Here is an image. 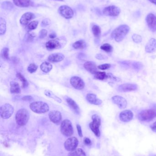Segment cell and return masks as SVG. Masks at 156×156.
Returning a JSON list of instances; mask_svg holds the SVG:
<instances>
[{"instance_id":"obj_31","label":"cell","mask_w":156,"mask_h":156,"mask_svg":"<svg viewBox=\"0 0 156 156\" xmlns=\"http://www.w3.org/2000/svg\"><path fill=\"white\" fill-rule=\"evenodd\" d=\"M92 30L94 36L96 38H99L100 36L101 33L100 27L97 25H94L92 27Z\"/></svg>"},{"instance_id":"obj_11","label":"cell","mask_w":156,"mask_h":156,"mask_svg":"<svg viewBox=\"0 0 156 156\" xmlns=\"http://www.w3.org/2000/svg\"><path fill=\"white\" fill-rule=\"evenodd\" d=\"M146 22L149 29L152 32L156 31V16L153 13L147 15L146 17Z\"/></svg>"},{"instance_id":"obj_35","label":"cell","mask_w":156,"mask_h":156,"mask_svg":"<svg viewBox=\"0 0 156 156\" xmlns=\"http://www.w3.org/2000/svg\"><path fill=\"white\" fill-rule=\"evenodd\" d=\"M101 49L107 53H111L113 51V47L109 44H103L101 46Z\"/></svg>"},{"instance_id":"obj_19","label":"cell","mask_w":156,"mask_h":156,"mask_svg":"<svg viewBox=\"0 0 156 156\" xmlns=\"http://www.w3.org/2000/svg\"><path fill=\"white\" fill-rule=\"evenodd\" d=\"M87 101L91 104L100 105L102 103V101L97 98V96L93 94H88L86 96Z\"/></svg>"},{"instance_id":"obj_38","label":"cell","mask_w":156,"mask_h":156,"mask_svg":"<svg viewBox=\"0 0 156 156\" xmlns=\"http://www.w3.org/2000/svg\"><path fill=\"white\" fill-rule=\"evenodd\" d=\"M38 69V66L35 64H31L28 66L27 70L29 73H33L35 72Z\"/></svg>"},{"instance_id":"obj_50","label":"cell","mask_w":156,"mask_h":156,"mask_svg":"<svg viewBox=\"0 0 156 156\" xmlns=\"http://www.w3.org/2000/svg\"><path fill=\"white\" fill-rule=\"evenodd\" d=\"M150 2L156 5V0H148Z\"/></svg>"},{"instance_id":"obj_49","label":"cell","mask_w":156,"mask_h":156,"mask_svg":"<svg viewBox=\"0 0 156 156\" xmlns=\"http://www.w3.org/2000/svg\"><path fill=\"white\" fill-rule=\"evenodd\" d=\"M56 34L55 33H52V34H50L49 35V37L52 39H54V38H56Z\"/></svg>"},{"instance_id":"obj_23","label":"cell","mask_w":156,"mask_h":156,"mask_svg":"<svg viewBox=\"0 0 156 156\" xmlns=\"http://www.w3.org/2000/svg\"><path fill=\"white\" fill-rule=\"evenodd\" d=\"M67 102L70 107L72 109L74 112L77 114L80 113V108L78 105L76 103V102L70 98H67Z\"/></svg>"},{"instance_id":"obj_9","label":"cell","mask_w":156,"mask_h":156,"mask_svg":"<svg viewBox=\"0 0 156 156\" xmlns=\"http://www.w3.org/2000/svg\"><path fill=\"white\" fill-rule=\"evenodd\" d=\"M60 14L66 19H71L74 16L73 10L68 5H61L58 9Z\"/></svg>"},{"instance_id":"obj_46","label":"cell","mask_w":156,"mask_h":156,"mask_svg":"<svg viewBox=\"0 0 156 156\" xmlns=\"http://www.w3.org/2000/svg\"><path fill=\"white\" fill-rule=\"evenodd\" d=\"M150 127L153 132L156 133V122H154L152 125H151Z\"/></svg>"},{"instance_id":"obj_3","label":"cell","mask_w":156,"mask_h":156,"mask_svg":"<svg viewBox=\"0 0 156 156\" xmlns=\"http://www.w3.org/2000/svg\"><path fill=\"white\" fill-rule=\"evenodd\" d=\"M30 108L33 112L38 114H43L49 111L47 104L42 101H35L30 105Z\"/></svg>"},{"instance_id":"obj_4","label":"cell","mask_w":156,"mask_h":156,"mask_svg":"<svg viewBox=\"0 0 156 156\" xmlns=\"http://www.w3.org/2000/svg\"><path fill=\"white\" fill-rule=\"evenodd\" d=\"M156 117V109L143 110L138 115V119L142 122H150Z\"/></svg>"},{"instance_id":"obj_41","label":"cell","mask_w":156,"mask_h":156,"mask_svg":"<svg viewBox=\"0 0 156 156\" xmlns=\"http://www.w3.org/2000/svg\"><path fill=\"white\" fill-rule=\"evenodd\" d=\"M47 35V31L45 29H42L39 32V37L40 38H45Z\"/></svg>"},{"instance_id":"obj_52","label":"cell","mask_w":156,"mask_h":156,"mask_svg":"<svg viewBox=\"0 0 156 156\" xmlns=\"http://www.w3.org/2000/svg\"><path fill=\"white\" fill-rule=\"evenodd\" d=\"M154 156H156V155H154Z\"/></svg>"},{"instance_id":"obj_20","label":"cell","mask_w":156,"mask_h":156,"mask_svg":"<svg viewBox=\"0 0 156 156\" xmlns=\"http://www.w3.org/2000/svg\"><path fill=\"white\" fill-rule=\"evenodd\" d=\"M65 58V56L61 53H56V54H51L49 56V61L52 63L59 62L64 60Z\"/></svg>"},{"instance_id":"obj_7","label":"cell","mask_w":156,"mask_h":156,"mask_svg":"<svg viewBox=\"0 0 156 156\" xmlns=\"http://www.w3.org/2000/svg\"><path fill=\"white\" fill-rule=\"evenodd\" d=\"M13 112V107L9 104H5L1 107L0 109L1 117L4 119H7L10 118Z\"/></svg>"},{"instance_id":"obj_24","label":"cell","mask_w":156,"mask_h":156,"mask_svg":"<svg viewBox=\"0 0 156 156\" xmlns=\"http://www.w3.org/2000/svg\"><path fill=\"white\" fill-rule=\"evenodd\" d=\"M14 4L20 7H27L31 5V0H13Z\"/></svg>"},{"instance_id":"obj_18","label":"cell","mask_w":156,"mask_h":156,"mask_svg":"<svg viewBox=\"0 0 156 156\" xmlns=\"http://www.w3.org/2000/svg\"><path fill=\"white\" fill-rule=\"evenodd\" d=\"M83 66L88 72L91 74L95 75L98 72L96 64L93 61L86 62L83 65Z\"/></svg>"},{"instance_id":"obj_45","label":"cell","mask_w":156,"mask_h":156,"mask_svg":"<svg viewBox=\"0 0 156 156\" xmlns=\"http://www.w3.org/2000/svg\"><path fill=\"white\" fill-rule=\"evenodd\" d=\"M77 128L79 136H80V137H82L83 135H82V128L79 125H77Z\"/></svg>"},{"instance_id":"obj_17","label":"cell","mask_w":156,"mask_h":156,"mask_svg":"<svg viewBox=\"0 0 156 156\" xmlns=\"http://www.w3.org/2000/svg\"><path fill=\"white\" fill-rule=\"evenodd\" d=\"M34 18V14L33 13L30 12L25 13L20 18V23L22 25L26 26L29 24V22Z\"/></svg>"},{"instance_id":"obj_40","label":"cell","mask_w":156,"mask_h":156,"mask_svg":"<svg viewBox=\"0 0 156 156\" xmlns=\"http://www.w3.org/2000/svg\"><path fill=\"white\" fill-rule=\"evenodd\" d=\"M111 67V65L110 64H105L103 65H100L98 67V69L101 70H104L108 69Z\"/></svg>"},{"instance_id":"obj_22","label":"cell","mask_w":156,"mask_h":156,"mask_svg":"<svg viewBox=\"0 0 156 156\" xmlns=\"http://www.w3.org/2000/svg\"><path fill=\"white\" fill-rule=\"evenodd\" d=\"M156 49V40L152 38L149 40L145 47V51L147 53H152L155 52Z\"/></svg>"},{"instance_id":"obj_2","label":"cell","mask_w":156,"mask_h":156,"mask_svg":"<svg viewBox=\"0 0 156 156\" xmlns=\"http://www.w3.org/2000/svg\"><path fill=\"white\" fill-rule=\"evenodd\" d=\"M29 118V113L25 109H20L17 111L16 115V123L20 126L25 125Z\"/></svg>"},{"instance_id":"obj_39","label":"cell","mask_w":156,"mask_h":156,"mask_svg":"<svg viewBox=\"0 0 156 156\" xmlns=\"http://www.w3.org/2000/svg\"><path fill=\"white\" fill-rule=\"evenodd\" d=\"M132 38L133 41L136 43H140L142 41V37L139 35L136 34L133 35Z\"/></svg>"},{"instance_id":"obj_10","label":"cell","mask_w":156,"mask_h":156,"mask_svg":"<svg viewBox=\"0 0 156 156\" xmlns=\"http://www.w3.org/2000/svg\"><path fill=\"white\" fill-rule=\"evenodd\" d=\"M78 144V141L75 137H70L66 140L64 144L65 149L68 151H73L76 149Z\"/></svg>"},{"instance_id":"obj_8","label":"cell","mask_w":156,"mask_h":156,"mask_svg":"<svg viewBox=\"0 0 156 156\" xmlns=\"http://www.w3.org/2000/svg\"><path fill=\"white\" fill-rule=\"evenodd\" d=\"M121 12V9L118 6L114 5L107 6L103 11V13L104 15L114 17L119 16Z\"/></svg>"},{"instance_id":"obj_33","label":"cell","mask_w":156,"mask_h":156,"mask_svg":"<svg viewBox=\"0 0 156 156\" xmlns=\"http://www.w3.org/2000/svg\"><path fill=\"white\" fill-rule=\"evenodd\" d=\"M16 77L18 78L20 81L22 82L23 83V88H26L28 86V83L27 81V80L25 79V78L21 74V73H17L16 75Z\"/></svg>"},{"instance_id":"obj_34","label":"cell","mask_w":156,"mask_h":156,"mask_svg":"<svg viewBox=\"0 0 156 156\" xmlns=\"http://www.w3.org/2000/svg\"><path fill=\"white\" fill-rule=\"evenodd\" d=\"M94 78L97 80H104L108 78V75L104 72H97L95 74Z\"/></svg>"},{"instance_id":"obj_1","label":"cell","mask_w":156,"mask_h":156,"mask_svg":"<svg viewBox=\"0 0 156 156\" xmlns=\"http://www.w3.org/2000/svg\"><path fill=\"white\" fill-rule=\"evenodd\" d=\"M130 29V27L127 25H121L114 30L111 36L116 42H121L129 33Z\"/></svg>"},{"instance_id":"obj_5","label":"cell","mask_w":156,"mask_h":156,"mask_svg":"<svg viewBox=\"0 0 156 156\" xmlns=\"http://www.w3.org/2000/svg\"><path fill=\"white\" fill-rule=\"evenodd\" d=\"M92 118L93 121L89 124L90 128L97 137H100V127L101 123L100 118L97 115H93Z\"/></svg>"},{"instance_id":"obj_48","label":"cell","mask_w":156,"mask_h":156,"mask_svg":"<svg viewBox=\"0 0 156 156\" xmlns=\"http://www.w3.org/2000/svg\"><path fill=\"white\" fill-rule=\"evenodd\" d=\"M96 58L97 59H100V60L104 59V56L101 54H98V55H96Z\"/></svg>"},{"instance_id":"obj_25","label":"cell","mask_w":156,"mask_h":156,"mask_svg":"<svg viewBox=\"0 0 156 156\" xmlns=\"http://www.w3.org/2000/svg\"><path fill=\"white\" fill-rule=\"evenodd\" d=\"M10 92L12 94H19L21 93V89L18 83L13 81L10 82Z\"/></svg>"},{"instance_id":"obj_37","label":"cell","mask_w":156,"mask_h":156,"mask_svg":"<svg viewBox=\"0 0 156 156\" xmlns=\"http://www.w3.org/2000/svg\"><path fill=\"white\" fill-rule=\"evenodd\" d=\"M38 24V22L37 21H34L30 22L27 26L28 29L30 30H34L37 28Z\"/></svg>"},{"instance_id":"obj_15","label":"cell","mask_w":156,"mask_h":156,"mask_svg":"<svg viewBox=\"0 0 156 156\" xmlns=\"http://www.w3.org/2000/svg\"><path fill=\"white\" fill-rule=\"evenodd\" d=\"M49 119L52 122L55 124L60 123L62 119L61 113L58 111H52L49 114Z\"/></svg>"},{"instance_id":"obj_12","label":"cell","mask_w":156,"mask_h":156,"mask_svg":"<svg viewBox=\"0 0 156 156\" xmlns=\"http://www.w3.org/2000/svg\"><path fill=\"white\" fill-rule=\"evenodd\" d=\"M70 83L76 89L82 90L85 87V83L83 80L79 77L73 76L70 80Z\"/></svg>"},{"instance_id":"obj_21","label":"cell","mask_w":156,"mask_h":156,"mask_svg":"<svg viewBox=\"0 0 156 156\" xmlns=\"http://www.w3.org/2000/svg\"><path fill=\"white\" fill-rule=\"evenodd\" d=\"M45 46L48 50H53L60 48L61 44L58 40L53 39L47 42Z\"/></svg>"},{"instance_id":"obj_32","label":"cell","mask_w":156,"mask_h":156,"mask_svg":"<svg viewBox=\"0 0 156 156\" xmlns=\"http://www.w3.org/2000/svg\"><path fill=\"white\" fill-rule=\"evenodd\" d=\"M1 57L4 60L8 61L10 59L9 58V49L7 48H4L1 50Z\"/></svg>"},{"instance_id":"obj_14","label":"cell","mask_w":156,"mask_h":156,"mask_svg":"<svg viewBox=\"0 0 156 156\" xmlns=\"http://www.w3.org/2000/svg\"><path fill=\"white\" fill-rule=\"evenodd\" d=\"M112 100L114 103L117 105V106L120 109H125L127 106V101L122 96L115 95L112 98Z\"/></svg>"},{"instance_id":"obj_44","label":"cell","mask_w":156,"mask_h":156,"mask_svg":"<svg viewBox=\"0 0 156 156\" xmlns=\"http://www.w3.org/2000/svg\"><path fill=\"white\" fill-rule=\"evenodd\" d=\"M22 100L24 101H30L33 100V97L30 95H26L22 98Z\"/></svg>"},{"instance_id":"obj_29","label":"cell","mask_w":156,"mask_h":156,"mask_svg":"<svg viewBox=\"0 0 156 156\" xmlns=\"http://www.w3.org/2000/svg\"><path fill=\"white\" fill-rule=\"evenodd\" d=\"M6 21L4 18L1 17L0 18V34L1 35L4 34L6 32Z\"/></svg>"},{"instance_id":"obj_28","label":"cell","mask_w":156,"mask_h":156,"mask_svg":"<svg viewBox=\"0 0 156 156\" xmlns=\"http://www.w3.org/2000/svg\"><path fill=\"white\" fill-rule=\"evenodd\" d=\"M68 156H86V155L83 150L78 148L71 151L69 154Z\"/></svg>"},{"instance_id":"obj_47","label":"cell","mask_w":156,"mask_h":156,"mask_svg":"<svg viewBox=\"0 0 156 156\" xmlns=\"http://www.w3.org/2000/svg\"><path fill=\"white\" fill-rule=\"evenodd\" d=\"M84 143H85V144L89 145H90L91 144V141L89 138L85 137L84 139Z\"/></svg>"},{"instance_id":"obj_51","label":"cell","mask_w":156,"mask_h":156,"mask_svg":"<svg viewBox=\"0 0 156 156\" xmlns=\"http://www.w3.org/2000/svg\"><path fill=\"white\" fill-rule=\"evenodd\" d=\"M56 1H61V2H62V1H63L64 0H56Z\"/></svg>"},{"instance_id":"obj_43","label":"cell","mask_w":156,"mask_h":156,"mask_svg":"<svg viewBox=\"0 0 156 156\" xmlns=\"http://www.w3.org/2000/svg\"><path fill=\"white\" fill-rule=\"evenodd\" d=\"M50 24V20L49 18H45L42 21L41 23V26L46 27L48 26Z\"/></svg>"},{"instance_id":"obj_42","label":"cell","mask_w":156,"mask_h":156,"mask_svg":"<svg viewBox=\"0 0 156 156\" xmlns=\"http://www.w3.org/2000/svg\"><path fill=\"white\" fill-rule=\"evenodd\" d=\"M134 69L139 70L143 67V65L139 62H134L132 65Z\"/></svg>"},{"instance_id":"obj_36","label":"cell","mask_w":156,"mask_h":156,"mask_svg":"<svg viewBox=\"0 0 156 156\" xmlns=\"http://www.w3.org/2000/svg\"><path fill=\"white\" fill-rule=\"evenodd\" d=\"M2 6L3 8L6 10H12V8H13V5L12 3L9 2H4L2 3Z\"/></svg>"},{"instance_id":"obj_27","label":"cell","mask_w":156,"mask_h":156,"mask_svg":"<svg viewBox=\"0 0 156 156\" xmlns=\"http://www.w3.org/2000/svg\"><path fill=\"white\" fill-rule=\"evenodd\" d=\"M45 94L47 96H48V97L54 99L55 101L58 102L59 103H61L62 102V100H61L59 97L55 95L53 92L50 91L46 90L45 91Z\"/></svg>"},{"instance_id":"obj_26","label":"cell","mask_w":156,"mask_h":156,"mask_svg":"<svg viewBox=\"0 0 156 156\" xmlns=\"http://www.w3.org/2000/svg\"><path fill=\"white\" fill-rule=\"evenodd\" d=\"M52 65L50 63L47 62H43L40 65V69L41 70L45 73H48L52 69Z\"/></svg>"},{"instance_id":"obj_30","label":"cell","mask_w":156,"mask_h":156,"mask_svg":"<svg viewBox=\"0 0 156 156\" xmlns=\"http://www.w3.org/2000/svg\"><path fill=\"white\" fill-rule=\"evenodd\" d=\"M86 46V43L83 40H79L73 44V47L76 49H84Z\"/></svg>"},{"instance_id":"obj_13","label":"cell","mask_w":156,"mask_h":156,"mask_svg":"<svg viewBox=\"0 0 156 156\" xmlns=\"http://www.w3.org/2000/svg\"><path fill=\"white\" fill-rule=\"evenodd\" d=\"M137 85L136 84L133 83H124V84H121L117 87V90L120 92L133 91L137 90Z\"/></svg>"},{"instance_id":"obj_16","label":"cell","mask_w":156,"mask_h":156,"mask_svg":"<svg viewBox=\"0 0 156 156\" xmlns=\"http://www.w3.org/2000/svg\"><path fill=\"white\" fill-rule=\"evenodd\" d=\"M120 120L124 122H128L132 120L133 117V114L132 111L130 110H125L123 111L120 113Z\"/></svg>"},{"instance_id":"obj_6","label":"cell","mask_w":156,"mask_h":156,"mask_svg":"<svg viewBox=\"0 0 156 156\" xmlns=\"http://www.w3.org/2000/svg\"><path fill=\"white\" fill-rule=\"evenodd\" d=\"M60 131L66 136H70L73 134V129L71 122L68 120H65L61 122Z\"/></svg>"}]
</instances>
